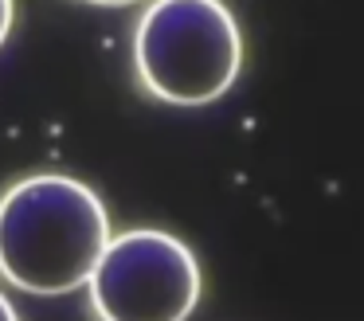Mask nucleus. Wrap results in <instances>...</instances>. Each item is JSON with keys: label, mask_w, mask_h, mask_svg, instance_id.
Instances as JSON below:
<instances>
[{"label": "nucleus", "mask_w": 364, "mask_h": 321, "mask_svg": "<svg viewBox=\"0 0 364 321\" xmlns=\"http://www.w3.org/2000/svg\"><path fill=\"white\" fill-rule=\"evenodd\" d=\"M110 216L90 184L36 172L0 196V278L59 298L87 286L110 243Z\"/></svg>", "instance_id": "f257e3e1"}, {"label": "nucleus", "mask_w": 364, "mask_h": 321, "mask_svg": "<svg viewBox=\"0 0 364 321\" xmlns=\"http://www.w3.org/2000/svg\"><path fill=\"white\" fill-rule=\"evenodd\" d=\"M137 78L168 106H208L243 67V36L223 0H153L134 31Z\"/></svg>", "instance_id": "f03ea898"}, {"label": "nucleus", "mask_w": 364, "mask_h": 321, "mask_svg": "<svg viewBox=\"0 0 364 321\" xmlns=\"http://www.w3.org/2000/svg\"><path fill=\"white\" fill-rule=\"evenodd\" d=\"M87 290L98 321H188L204 278L188 243L157 227H134L110 235Z\"/></svg>", "instance_id": "7ed1b4c3"}, {"label": "nucleus", "mask_w": 364, "mask_h": 321, "mask_svg": "<svg viewBox=\"0 0 364 321\" xmlns=\"http://www.w3.org/2000/svg\"><path fill=\"white\" fill-rule=\"evenodd\" d=\"M12 16H16V4L12 0H0V47H4V39L12 31Z\"/></svg>", "instance_id": "20e7f679"}, {"label": "nucleus", "mask_w": 364, "mask_h": 321, "mask_svg": "<svg viewBox=\"0 0 364 321\" xmlns=\"http://www.w3.org/2000/svg\"><path fill=\"white\" fill-rule=\"evenodd\" d=\"M0 321H20V313L12 310V302L4 294H0Z\"/></svg>", "instance_id": "39448f33"}, {"label": "nucleus", "mask_w": 364, "mask_h": 321, "mask_svg": "<svg viewBox=\"0 0 364 321\" xmlns=\"http://www.w3.org/2000/svg\"><path fill=\"white\" fill-rule=\"evenodd\" d=\"M90 4H106V8H122V4H137V0H90Z\"/></svg>", "instance_id": "423d86ee"}]
</instances>
